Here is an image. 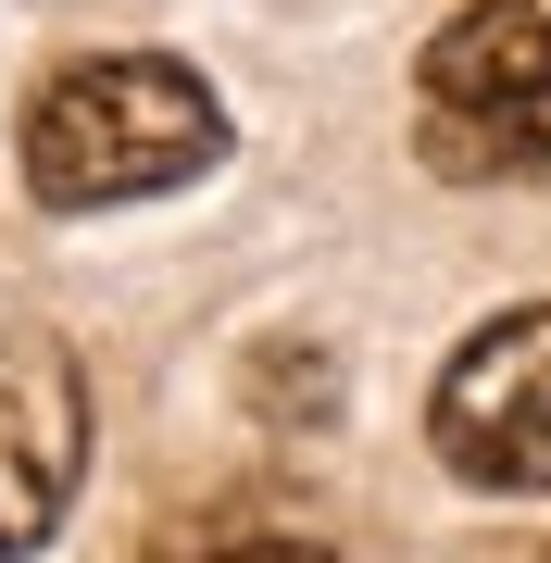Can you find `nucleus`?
<instances>
[{
	"instance_id": "39448f33",
	"label": "nucleus",
	"mask_w": 551,
	"mask_h": 563,
	"mask_svg": "<svg viewBox=\"0 0 551 563\" xmlns=\"http://www.w3.org/2000/svg\"><path fill=\"white\" fill-rule=\"evenodd\" d=\"M225 563H339V551H313V539H251V551H225Z\"/></svg>"
},
{
	"instance_id": "7ed1b4c3",
	"label": "nucleus",
	"mask_w": 551,
	"mask_h": 563,
	"mask_svg": "<svg viewBox=\"0 0 551 563\" xmlns=\"http://www.w3.org/2000/svg\"><path fill=\"white\" fill-rule=\"evenodd\" d=\"M427 439L464 488H502V501H539L551 488V301L489 313L464 351H451Z\"/></svg>"
},
{
	"instance_id": "20e7f679",
	"label": "nucleus",
	"mask_w": 551,
	"mask_h": 563,
	"mask_svg": "<svg viewBox=\"0 0 551 563\" xmlns=\"http://www.w3.org/2000/svg\"><path fill=\"white\" fill-rule=\"evenodd\" d=\"M76 476H88V388H76V351L51 339L38 301L0 288V563L51 551Z\"/></svg>"
},
{
	"instance_id": "f257e3e1",
	"label": "nucleus",
	"mask_w": 551,
	"mask_h": 563,
	"mask_svg": "<svg viewBox=\"0 0 551 563\" xmlns=\"http://www.w3.org/2000/svg\"><path fill=\"white\" fill-rule=\"evenodd\" d=\"M25 188L51 213H113V201H164L225 151L213 88L164 51H88L25 101Z\"/></svg>"
},
{
	"instance_id": "f03ea898",
	"label": "nucleus",
	"mask_w": 551,
	"mask_h": 563,
	"mask_svg": "<svg viewBox=\"0 0 551 563\" xmlns=\"http://www.w3.org/2000/svg\"><path fill=\"white\" fill-rule=\"evenodd\" d=\"M414 125L427 163L464 188L551 176V0H476L414 63Z\"/></svg>"
}]
</instances>
